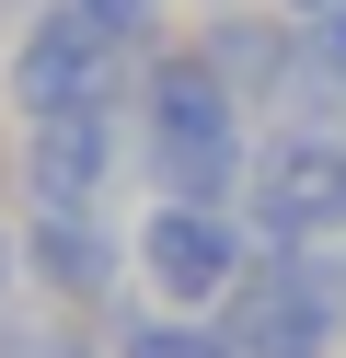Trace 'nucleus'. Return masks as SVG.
<instances>
[{
  "label": "nucleus",
  "instance_id": "obj_1",
  "mask_svg": "<svg viewBox=\"0 0 346 358\" xmlns=\"http://www.w3.org/2000/svg\"><path fill=\"white\" fill-rule=\"evenodd\" d=\"M231 104L243 93L219 81V58H161L150 70V173L196 208H219L243 185V116Z\"/></svg>",
  "mask_w": 346,
  "mask_h": 358
},
{
  "label": "nucleus",
  "instance_id": "obj_2",
  "mask_svg": "<svg viewBox=\"0 0 346 358\" xmlns=\"http://www.w3.org/2000/svg\"><path fill=\"white\" fill-rule=\"evenodd\" d=\"M335 301L346 278L335 266H266V278H231V347L243 358H323L335 347Z\"/></svg>",
  "mask_w": 346,
  "mask_h": 358
},
{
  "label": "nucleus",
  "instance_id": "obj_3",
  "mask_svg": "<svg viewBox=\"0 0 346 358\" xmlns=\"http://www.w3.org/2000/svg\"><path fill=\"white\" fill-rule=\"evenodd\" d=\"M12 93L23 116H69V104H115V35L92 12H46L12 58Z\"/></svg>",
  "mask_w": 346,
  "mask_h": 358
},
{
  "label": "nucleus",
  "instance_id": "obj_4",
  "mask_svg": "<svg viewBox=\"0 0 346 358\" xmlns=\"http://www.w3.org/2000/svg\"><path fill=\"white\" fill-rule=\"evenodd\" d=\"M138 266H150V289H173V301H219V289L243 278V243H231V220H219V208L173 196V208L138 231Z\"/></svg>",
  "mask_w": 346,
  "mask_h": 358
},
{
  "label": "nucleus",
  "instance_id": "obj_5",
  "mask_svg": "<svg viewBox=\"0 0 346 358\" xmlns=\"http://www.w3.org/2000/svg\"><path fill=\"white\" fill-rule=\"evenodd\" d=\"M254 185H266L254 220H266L277 243H300V231H323V220H346V150H335V139H289Z\"/></svg>",
  "mask_w": 346,
  "mask_h": 358
},
{
  "label": "nucleus",
  "instance_id": "obj_6",
  "mask_svg": "<svg viewBox=\"0 0 346 358\" xmlns=\"http://www.w3.org/2000/svg\"><path fill=\"white\" fill-rule=\"evenodd\" d=\"M104 162H115V127H104V104L35 116V208H92Z\"/></svg>",
  "mask_w": 346,
  "mask_h": 358
},
{
  "label": "nucleus",
  "instance_id": "obj_7",
  "mask_svg": "<svg viewBox=\"0 0 346 358\" xmlns=\"http://www.w3.org/2000/svg\"><path fill=\"white\" fill-rule=\"evenodd\" d=\"M208 58H219V81L254 104V93H289L312 47H289V24H254V12H231V0H219V24H208Z\"/></svg>",
  "mask_w": 346,
  "mask_h": 358
},
{
  "label": "nucleus",
  "instance_id": "obj_8",
  "mask_svg": "<svg viewBox=\"0 0 346 358\" xmlns=\"http://www.w3.org/2000/svg\"><path fill=\"white\" fill-rule=\"evenodd\" d=\"M35 278L58 289V301H92V289L115 278V243L92 231V208H46L35 220Z\"/></svg>",
  "mask_w": 346,
  "mask_h": 358
},
{
  "label": "nucleus",
  "instance_id": "obj_9",
  "mask_svg": "<svg viewBox=\"0 0 346 358\" xmlns=\"http://www.w3.org/2000/svg\"><path fill=\"white\" fill-rule=\"evenodd\" d=\"M127 358H243V347H231V335H185V324H138Z\"/></svg>",
  "mask_w": 346,
  "mask_h": 358
},
{
  "label": "nucleus",
  "instance_id": "obj_10",
  "mask_svg": "<svg viewBox=\"0 0 346 358\" xmlns=\"http://www.w3.org/2000/svg\"><path fill=\"white\" fill-rule=\"evenodd\" d=\"M69 12H92V24H104L115 47H138V35H150V12H161V0H69Z\"/></svg>",
  "mask_w": 346,
  "mask_h": 358
},
{
  "label": "nucleus",
  "instance_id": "obj_11",
  "mask_svg": "<svg viewBox=\"0 0 346 358\" xmlns=\"http://www.w3.org/2000/svg\"><path fill=\"white\" fill-rule=\"evenodd\" d=\"M323 58H335V70H346V0H335V12H323Z\"/></svg>",
  "mask_w": 346,
  "mask_h": 358
},
{
  "label": "nucleus",
  "instance_id": "obj_12",
  "mask_svg": "<svg viewBox=\"0 0 346 358\" xmlns=\"http://www.w3.org/2000/svg\"><path fill=\"white\" fill-rule=\"evenodd\" d=\"M12 278H23V255H12V231H0V301H12Z\"/></svg>",
  "mask_w": 346,
  "mask_h": 358
},
{
  "label": "nucleus",
  "instance_id": "obj_13",
  "mask_svg": "<svg viewBox=\"0 0 346 358\" xmlns=\"http://www.w3.org/2000/svg\"><path fill=\"white\" fill-rule=\"evenodd\" d=\"M277 12H312V24H323V12H335V0H277Z\"/></svg>",
  "mask_w": 346,
  "mask_h": 358
},
{
  "label": "nucleus",
  "instance_id": "obj_14",
  "mask_svg": "<svg viewBox=\"0 0 346 358\" xmlns=\"http://www.w3.org/2000/svg\"><path fill=\"white\" fill-rule=\"evenodd\" d=\"M335 278H346V266H335Z\"/></svg>",
  "mask_w": 346,
  "mask_h": 358
}]
</instances>
